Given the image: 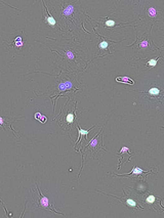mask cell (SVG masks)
<instances>
[{"label": "cell", "instance_id": "1", "mask_svg": "<svg viewBox=\"0 0 164 218\" xmlns=\"http://www.w3.org/2000/svg\"><path fill=\"white\" fill-rule=\"evenodd\" d=\"M108 196L112 197V198H116V199H119L120 201L124 202L125 206H127L128 208H132V209H135V210H139V209H146V208H143V207H140L138 204L135 202V200H132L131 198L129 197H125V198H120V197H115V196H111V194H108Z\"/></svg>", "mask_w": 164, "mask_h": 218}, {"label": "cell", "instance_id": "2", "mask_svg": "<svg viewBox=\"0 0 164 218\" xmlns=\"http://www.w3.org/2000/svg\"><path fill=\"white\" fill-rule=\"evenodd\" d=\"M38 192H39V197H40V199H39V206L42 207V208H45V209H47V210L48 209L51 210V211H53V212H55V213H60V212H58V211H55V209H53L52 206L51 205V202H49L48 198L45 197L43 194H41V192H40L39 189H38ZM60 214H62V215H63V213H60Z\"/></svg>", "mask_w": 164, "mask_h": 218}, {"label": "cell", "instance_id": "3", "mask_svg": "<svg viewBox=\"0 0 164 218\" xmlns=\"http://www.w3.org/2000/svg\"><path fill=\"white\" fill-rule=\"evenodd\" d=\"M151 172L152 171H145V170H143L142 168H140V167H138V166H135L129 173L118 174V175H116V176H131V177H135V176H140V175H143V174H145V173L148 174V173H151Z\"/></svg>", "mask_w": 164, "mask_h": 218}, {"label": "cell", "instance_id": "4", "mask_svg": "<svg viewBox=\"0 0 164 218\" xmlns=\"http://www.w3.org/2000/svg\"><path fill=\"white\" fill-rule=\"evenodd\" d=\"M125 154H127L128 156H131L132 155V154L129 152V149L127 146H122L121 150H120V152L118 154H116V156H121V158H120V160H119V164H118V167H117V169L121 168L122 159H124V155H125Z\"/></svg>", "mask_w": 164, "mask_h": 218}, {"label": "cell", "instance_id": "5", "mask_svg": "<svg viewBox=\"0 0 164 218\" xmlns=\"http://www.w3.org/2000/svg\"><path fill=\"white\" fill-rule=\"evenodd\" d=\"M100 133H96V135L93 137V138L90 139V142L87 143V149H92V150H98V146H99V139L98 137L100 136Z\"/></svg>", "mask_w": 164, "mask_h": 218}, {"label": "cell", "instance_id": "6", "mask_svg": "<svg viewBox=\"0 0 164 218\" xmlns=\"http://www.w3.org/2000/svg\"><path fill=\"white\" fill-rule=\"evenodd\" d=\"M72 86H73V84H72L71 81H63V82L60 83V85H59V91L60 92L67 91V90L71 89Z\"/></svg>", "mask_w": 164, "mask_h": 218}, {"label": "cell", "instance_id": "7", "mask_svg": "<svg viewBox=\"0 0 164 218\" xmlns=\"http://www.w3.org/2000/svg\"><path fill=\"white\" fill-rule=\"evenodd\" d=\"M95 126H92L90 129L95 128ZM77 129H78V135H79V138H78V140H77V142H76V143H78V142H80V139H81V137H82V136H84V138H85V139L87 138V135H88V133L90 132V129L84 130V129H81V128H80L79 126H77Z\"/></svg>", "mask_w": 164, "mask_h": 218}, {"label": "cell", "instance_id": "8", "mask_svg": "<svg viewBox=\"0 0 164 218\" xmlns=\"http://www.w3.org/2000/svg\"><path fill=\"white\" fill-rule=\"evenodd\" d=\"M74 12V5L73 4H68L67 6L63 8L62 11V16H69Z\"/></svg>", "mask_w": 164, "mask_h": 218}, {"label": "cell", "instance_id": "9", "mask_svg": "<svg viewBox=\"0 0 164 218\" xmlns=\"http://www.w3.org/2000/svg\"><path fill=\"white\" fill-rule=\"evenodd\" d=\"M116 80L118 82H121L123 84H126V85H133L135 84V81L132 79H130L129 77L127 76H123V77H117Z\"/></svg>", "mask_w": 164, "mask_h": 218}, {"label": "cell", "instance_id": "10", "mask_svg": "<svg viewBox=\"0 0 164 218\" xmlns=\"http://www.w3.org/2000/svg\"><path fill=\"white\" fill-rule=\"evenodd\" d=\"M12 45H13V47L16 48V49L22 48L23 46H24V41H23V37H22V36H16V38L13 40Z\"/></svg>", "mask_w": 164, "mask_h": 218}, {"label": "cell", "instance_id": "11", "mask_svg": "<svg viewBox=\"0 0 164 218\" xmlns=\"http://www.w3.org/2000/svg\"><path fill=\"white\" fill-rule=\"evenodd\" d=\"M157 13H158V11H157V9L154 7V6L152 5H150L148 8H147V15H149V18H151V19H155L156 16H157Z\"/></svg>", "mask_w": 164, "mask_h": 218}, {"label": "cell", "instance_id": "12", "mask_svg": "<svg viewBox=\"0 0 164 218\" xmlns=\"http://www.w3.org/2000/svg\"><path fill=\"white\" fill-rule=\"evenodd\" d=\"M148 95L151 97H159L160 96V89L157 88V87H152L148 90Z\"/></svg>", "mask_w": 164, "mask_h": 218}, {"label": "cell", "instance_id": "13", "mask_svg": "<svg viewBox=\"0 0 164 218\" xmlns=\"http://www.w3.org/2000/svg\"><path fill=\"white\" fill-rule=\"evenodd\" d=\"M157 201H159V199H157L154 194H149V196L144 200V202H145L146 204H148V205H153V204H155Z\"/></svg>", "mask_w": 164, "mask_h": 218}, {"label": "cell", "instance_id": "14", "mask_svg": "<svg viewBox=\"0 0 164 218\" xmlns=\"http://www.w3.org/2000/svg\"><path fill=\"white\" fill-rule=\"evenodd\" d=\"M45 21L49 26H55L56 25V21L52 18V15L49 13V11H47V15H46V16H45Z\"/></svg>", "mask_w": 164, "mask_h": 218}, {"label": "cell", "instance_id": "15", "mask_svg": "<svg viewBox=\"0 0 164 218\" xmlns=\"http://www.w3.org/2000/svg\"><path fill=\"white\" fill-rule=\"evenodd\" d=\"M34 118L37 120V121L41 122V123H45L46 121H47V118H46V116L42 115V114L39 113V112H37V113L34 114Z\"/></svg>", "mask_w": 164, "mask_h": 218}, {"label": "cell", "instance_id": "16", "mask_svg": "<svg viewBox=\"0 0 164 218\" xmlns=\"http://www.w3.org/2000/svg\"><path fill=\"white\" fill-rule=\"evenodd\" d=\"M149 38H145L144 40H142V41H139V48L140 49H145V48H148L149 47Z\"/></svg>", "mask_w": 164, "mask_h": 218}, {"label": "cell", "instance_id": "17", "mask_svg": "<svg viewBox=\"0 0 164 218\" xmlns=\"http://www.w3.org/2000/svg\"><path fill=\"white\" fill-rule=\"evenodd\" d=\"M109 46H110V43L108 40H102V42L99 44V48L101 50H107V49L109 50Z\"/></svg>", "mask_w": 164, "mask_h": 218}, {"label": "cell", "instance_id": "18", "mask_svg": "<svg viewBox=\"0 0 164 218\" xmlns=\"http://www.w3.org/2000/svg\"><path fill=\"white\" fill-rule=\"evenodd\" d=\"M161 59V56H158V58H154V59H149L148 63H147V67H151V68H154V67H156L157 63H158L159 59Z\"/></svg>", "mask_w": 164, "mask_h": 218}, {"label": "cell", "instance_id": "19", "mask_svg": "<svg viewBox=\"0 0 164 218\" xmlns=\"http://www.w3.org/2000/svg\"><path fill=\"white\" fill-rule=\"evenodd\" d=\"M74 118H75V116H74V113H69L68 115H67L65 117V120H66V123L67 124H72L73 122H74Z\"/></svg>", "mask_w": 164, "mask_h": 218}, {"label": "cell", "instance_id": "20", "mask_svg": "<svg viewBox=\"0 0 164 218\" xmlns=\"http://www.w3.org/2000/svg\"><path fill=\"white\" fill-rule=\"evenodd\" d=\"M117 25V23L115 22V21H113V20H107V21H106V23H105V24H104V26H105V27H107V28H113V27H115Z\"/></svg>", "mask_w": 164, "mask_h": 218}, {"label": "cell", "instance_id": "21", "mask_svg": "<svg viewBox=\"0 0 164 218\" xmlns=\"http://www.w3.org/2000/svg\"><path fill=\"white\" fill-rule=\"evenodd\" d=\"M65 55L67 56V59H68L69 61H73V59H75L74 52H72L71 50H66V51H65Z\"/></svg>", "mask_w": 164, "mask_h": 218}]
</instances>
